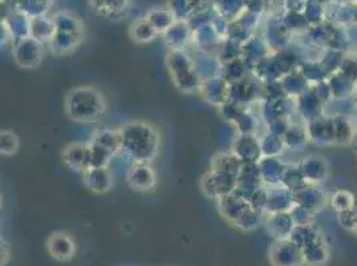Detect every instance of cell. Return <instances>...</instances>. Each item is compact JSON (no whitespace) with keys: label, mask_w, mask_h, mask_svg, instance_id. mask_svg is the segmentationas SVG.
Listing matches in <instances>:
<instances>
[{"label":"cell","mask_w":357,"mask_h":266,"mask_svg":"<svg viewBox=\"0 0 357 266\" xmlns=\"http://www.w3.org/2000/svg\"><path fill=\"white\" fill-rule=\"evenodd\" d=\"M120 156L130 164H152L160 153V130L146 120L126 121L118 128Z\"/></svg>","instance_id":"1"},{"label":"cell","mask_w":357,"mask_h":266,"mask_svg":"<svg viewBox=\"0 0 357 266\" xmlns=\"http://www.w3.org/2000/svg\"><path fill=\"white\" fill-rule=\"evenodd\" d=\"M108 104L100 89L93 86H79L71 89L64 100L66 115L80 124H92L107 114Z\"/></svg>","instance_id":"2"},{"label":"cell","mask_w":357,"mask_h":266,"mask_svg":"<svg viewBox=\"0 0 357 266\" xmlns=\"http://www.w3.org/2000/svg\"><path fill=\"white\" fill-rule=\"evenodd\" d=\"M165 65L175 88L188 95L199 93L203 81L196 72L194 58L185 51H169Z\"/></svg>","instance_id":"3"},{"label":"cell","mask_w":357,"mask_h":266,"mask_svg":"<svg viewBox=\"0 0 357 266\" xmlns=\"http://www.w3.org/2000/svg\"><path fill=\"white\" fill-rule=\"evenodd\" d=\"M202 193L211 200L218 201L227 194L235 192L238 188V178L225 172L209 169L199 182Z\"/></svg>","instance_id":"4"},{"label":"cell","mask_w":357,"mask_h":266,"mask_svg":"<svg viewBox=\"0 0 357 266\" xmlns=\"http://www.w3.org/2000/svg\"><path fill=\"white\" fill-rule=\"evenodd\" d=\"M13 58L20 68L33 70L40 65L45 58V45L33 38H24L16 40L13 45Z\"/></svg>","instance_id":"5"},{"label":"cell","mask_w":357,"mask_h":266,"mask_svg":"<svg viewBox=\"0 0 357 266\" xmlns=\"http://www.w3.org/2000/svg\"><path fill=\"white\" fill-rule=\"evenodd\" d=\"M268 256L272 266H304L303 251L291 238L275 240Z\"/></svg>","instance_id":"6"},{"label":"cell","mask_w":357,"mask_h":266,"mask_svg":"<svg viewBox=\"0 0 357 266\" xmlns=\"http://www.w3.org/2000/svg\"><path fill=\"white\" fill-rule=\"evenodd\" d=\"M126 180L136 192H149L156 187L158 176L151 164H132L127 169Z\"/></svg>","instance_id":"7"},{"label":"cell","mask_w":357,"mask_h":266,"mask_svg":"<svg viewBox=\"0 0 357 266\" xmlns=\"http://www.w3.org/2000/svg\"><path fill=\"white\" fill-rule=\"evenodd\" d=\"M45 247L50 256L59 263L71 261L77 251L74 237L63 230L54 232L51 236L48 237Z\"/></svg>","instance_id":"8"},{"label":"cell","mask_w":357,"mask_h":266,"mask_svg":"<svg viewBox=\"0 0 357 266\" xmlns=\"http://www.w3.org/2000/svg\"><path fill=\"white\" fill-rule=\"evenodd\" d=\"M223 42L224 39L222 38V35L218 32L212 23L192 30L191 43L195 45V48L200 54L218 55Z\"/></svg>","instance_id":"9"},{"label":"cell","mask_w":357,"mask_h":266,"mask_svg":"<svg viewBox=\"0 0 357 266\" xmlns=\"http://www.w3.org/2000/svg\"><path fill=\"white\" fill-rule=\"evenodd\" d=\"M89 141L70 143L61 150L63 163L66 164L67 168L77 173H84L89 169Z\"/></svg>","instance_id":"10"},{"label":"cell","mask_w":357,"mask_h":266,"mask_svg":"<svg viewBox=\"0 0 357 266\" xmlns=\"http://www.w3.org/2000/svg\"><path fill=\"white\" fill-rule=\"evenodd\" d=\"M231 150L244 164H257L263 156L260 140L256 134H238Z\"/></svg>","instance_id":"11"},{"label":"cell","mask_w":357,"mask_h":266,"mask_svg":"<svg viewBox=\"0 0 357 266\" xmlns=\"http://www.w3.org/2000/svg\"><path fill=\"white\" fill-rule=\"evenodd\" d=\"M199 93L202 95L206 103L219 108L229 100V83L224 79L223 76L213 77L211 80L202 83Z\"/></svg>","instance_id":"12"},{"label":"cell","mask_w":357,"mask_h":266,"mask_svg":"<svg viewBox=\"0 0 357 266\" xmlns=\"http://www.w3.org/2000/svg\"><path fill=\"white\" fill-rule=\"evenodd\" d=\"M83 176V184L89 192L95 194H105L109 192L114 187V175L109 166L103 168H91L87 169Z\"/></svg>","instance_id":"13"},{"label":"cell","mask_w":357,"mask_h":266,"mask_svg":"<svg viewBox=\"0 0 357 266\" xmlns=\"http://www.w3.org/2000/svg\"><path fill=\"white\" fill-rule=\"evenodd\" d=\"M216 205L220 216L231 225L236 221L248 208L251 207L250 201L236 191L219 198L216 201Z\"/></svg>","instance_id":"14"},{"label":"cell","mask_w":357,"mask_h":266,"mask_svg":"<svg viewBox=\"0 0 357 266\" xmlns=\"http://www.w3.org/2000/svg\"><path fill=\"white\" fill-rule=\"evenodd\" d=\"M89 7L109 20L124 19L132 8V0H89Z\"/></svg>","instance_id":"15"},{"label":"cell","mask_w":357,"mask_h":266,"mask_svg":"<svg viewBox=\"0 0 357 266\" xmlns=\"http://www.w3.org/2000/svg\"><path fill=\"white\" fill-rule=\"evenodd\" d=\"M162 36L164 45L169 48V51H184L185 47L192 40V29L190 27L188 22L178 20Z\"/></svg>","instance_id":"16"},{"label":"cell","mask_w":357,"mask_h":266,"mask_svg":"<svg viewBox=\"0 0 357 266\" xmlns=\"http://www.w3.org/2000/svg\"><path fill=\"white\" fill-rule=\"evenodd\" d=\"M259 91L257 84L248 76L244 80L229 84V100L247 108L257 99Z\"/></svg>","instance_id":"17"},{"label":"cell","mask_w":357,"mask_h":266,"mask_svg":"<svg viewBox=\"0 0 357 266\" xmlns=\"http://www.w3.org/2000/svg\"><path fill=\"white\" fill-rule=\"evenodd\" d=\"M56 32L58 29L54 16L45 15L31 19V38H33L39 43L50 45Z\"/></svg>","instance_id":"18"},{"label":"cell","mask_w":357,"mask_h":266,"mask_svg":"<svg viewBox=\"0 0 357 266\" xmlns=\"http://www.w3.org/2000/svg\"><path fill=\"white\" fill-rule=\"evenodd\" d=\"M291 219L292 217L285 213H269L266 220V228L269 236L273 240H288L295 228Z\"/></svg>","instance_id":"19"},{"label":"cell","mask_w":357,"mask_h":266,"mask_svg":"<svg viewBox=\"0 0 357 266\" xmlns=\"http://www.w3.org/2000/svg\"><path fill=\"white\" fill-rule=\"evenodd\" d=\"M89 143L103 149L112 157L120 153V134L118 130L100 128L91 136Z\"/></svg>","instance_id":"20"},{"label":"cell","mask_w":357,"mask_h":266,"mask_svg":"<svg viewBox=\"0 0 357 266\" xmlns=\"http://www.w3.org/2000/svg\"><path fill=\"white\" fill-rule=\"evenodd\" d=\"M83 38L84 36L58 31L51 43L48 45V48L56 56H66L77 49V47L83 42Z\"/></svg>","instance_id":"21"},{"label":"cell","mask_w":357,"mask_h":266,"mask_svg":"<svg viewBox=\"0 0 357 266\" xmlns=\"http://www.w3.org/2000/svg\"><path fill=\"white\" fill-rule=\"evenodd\" d=\"M244 166V163L238 159V156L231 152H219L212 156L211 159V169L225 172L232 176L238 178Z\"/></svg>","instance_id":"22"},{"label":"cell","mask_w":357,"mask_h":266,"mask_svg":"<svg viewBox=\"0 0 357 266\" xmlns=\"http://www.w3.org/2000/svg\"><path fill=\"white\" fill-rule=\"evenodd\" d=\"M209 6L207 0H169L168 8L175 15L176 20L187 22L200 10Z\"/></svg>","instance_id":"23"},{"label":"cell","mask_w":357,"mask_h":266,"mask_svg":"<svg viewBox=\"0 0 357 266\" xmlns=\"http://www.w3.org/2000/svg\"><path fill=\"white\" fill-rule=\"evenodd\" d=\"M195 67L202 81H207L213 77L222 76L223 72V63L216 55L202 54L199 58L195 59Z\"/></svg>","instance_id":"24"},{"label":"cell","mask_w":357,"mask_h":266,"mask_svg":"<svg viewBox=\"0 0 357 266\" xmlns=\"http://www.w3.org/2000/svg\"><path fill=\"white\" fill-rule=\"evenodd\" d=\"M130 36L137 45H147L159 36V32L155 30V27L149 23V19L144 16L136 19L132 23L130 29Z\"/></svg>","instance_id":"25"},{"label":"cell","mask_w":357,"mask_h":266,"mask_svg":"<svg viewBox=\"0 0 357 266\" xmlns=\"http://www.w3.org/2000/svg\"><path fill=\"white\" fill-rule=\"evenodd\" d=\"M301 251L305 266H324L329 260V251L323 238L308 245L307 248H303Z\"/></svg>","instance_id":"26"},{"label":"cell","mask_w":357,"mask_h":266,"mask_svg":"<svg viewBox=\"0 0 357 266\" xmlns=\"http://www.w3.org/2000/svg\"><path fill=\"white\" fill-rule=\"evenodd\" d=\"M212 7L218 15L222 16L228 23H232L244 14L245 3L244 0H215Z\"/></svg>","instance_id":"27"},{"label":"cell","mask_w":357,"mask_h":266,"mask_svg":"<svg viewBox=\"0 0 357 266\" xmlns=\"http://www.w3.org/2000/svg\"><path fill=\"white\" fill-rule=\"evenodd\" d=\"M56 29L59 32H67L84 36V27L80 17L71 11H59L54 15Z\"/></svg>","instance_id":"28"},{"label":"cell","mask_w":357,"mask_h":266,"mask_svg":"<svg viewBox=\"0 0 357 266\" xmlns=\"http://www.w3.org/2000/svg\"><path fill=\"white\" fill-rule=\"evenodd\" d=\"M146 17L155 30L159 32V35H163L165 31L169 30L178 22L169 8H153L147 13Z\"/></svg>","instance_id":"29"},{"label":"cell","mask_w":357,"mask_h":266,"mask_svg":"<svg viewBox=\"0 0 357 266\" xmlns=\"http://www.w3.org/2000/svg\"><path fill=\"white\" fill-rule=\"evenodd\" d=\"M250 72L251 71H250L247 63L243 58H240V59L232 60L229 63L223 64L222 76L229 84H232V83H238L240 80L247 79L250 76Z\"/></svg>","instance_id":"30"},{"label":"cell","mask_w":357,"mask_h":266,"mask_svg":"<svg viewBox=\"0 0 357 266\" xmlns=\"http://www.w3.org/2000/svg\"><path fill=\"white\" fill-rule=\"evenodd\" d=\"M261 222H263V212L259 209H255L251 205L236 221L232 224V226L244 232H250V230H255L259 225H261Z\"/></svg>","instance_id":"31"},{"label":"cell","mask_w":357,"mask_h":266,"mask_svg":"<svg viewBox=\"0 0 357 266\" xmlns=\"http://www.w3.org/2000/svg\"><path fill=\"white\" fill-rule=\"evenodd\" d=\"M20 140L13 131H1L0 133V153L3 156H13L19 150Z\"/></svg>","instance_id":"32"},{"label":"cell","mask_w":357,"mask_h":266,"mask_svg":"<svg viewBox=\"0 0 357 266\" xmlns=\"http://www.w3.org/2000/svg\"><path fill=\"white\" fill-rule=\"evenodd\" d=\"M234 127L238 134H256L257 120L248 109H245L234 123Z\"/></svg>","instance_id":"33"},{"label":"cell","mask_w":357,"mask_h":266,"mask_svg":"<svg viewBox=\"0 0 357 266\" xmlns=\"http://www.w3.org/2000/svg\"><path fill=\"white\" fill-rule=\"evenodd\" d=\"M216 56L223 64L229 63L232 60L240 59L241 58V45L227 39V40H224Z\"/></svg>","instance_id":"34"},{"label":"cell","mask_w":357,"mask_h":266,"mask_svg":"<svg viewBox=\"0 0 357 266\" xmlns=\"http://www.w3.org/2000/svg\"><path fill=\"white\" fill-rule=\"evenodd\" d=\"M247 108L238 105V104L234 103L231 100H228L227 103L223 104L222 107H219V112L220 116L223 118L224 121H227L228 124H232L238 120V116L245 111Z\"/></svg>","instance_id":"35"},{"label":"cell","mask_w":357,"mask_h":266,"mask_svg":"<svg viewBox=\"0 0 357 266\" xmlns=\"http://www.w3.org/2000/svg\"><path fill=\"white\" fill-rule=\"evenodd\" d=\"M11 258V245L1 240V266H6L10 263Z\"/></svg>","instance_id":"36"},{"label":"cell","mask_w":357,"mask_h":266,"mask_svg":"<svg viewBox=\"0 0 357 266\" xmlns=\"http://www.w3.org/2000/svg\"><path fill=\"white\" fill-rule=\"evenodd\" d=\"M38 1H40V3H45L47 6H52V3H54V0H38Z\"/></svg>","instance_id":"37"}]
</instances>
